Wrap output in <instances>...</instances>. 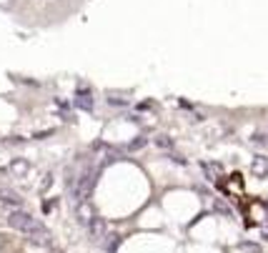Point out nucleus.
<instances>
[{"instance_id": "f257e3e1", "label": "nucleus", "mask_w": 268, "mask_h": 253, "mask_svg": "<svg viewBox=\"0 0 268 253\" xmlns=\"http://www.w3.org/2000/svg\"><path fill=\"white\" fill-rule=\"evenodd\" d=\"M8 223H10V228H16L23 236H28L33 243H40V246L50 243V233L46 231V226H43L38 218H33L31 213L20 211V208H16V211L8 213Z\"/></svg>"}, {"instance_id": "20e7f679", "label": "nucleus", "mask_w": 268, "mask_h": 253, "mask_svg": "<svg viewBox=\"0 0 268 253\" xmlns=\"http://www.w3.org/2000/svg\"><path fill=\"white\" fill-rule=\"evenodd\" d=\"M88 231H91V236L95 238V241H100V238H106V233H108V226H106V221L103 218H91V223H88Z\"/></svg>"}, {"instance_id": "423d86ee", "label": "nucleus", "mask_w": 268, "mask_h": 253, "mask_svg": "<svg viewBox=\"0 0 268 253\" xmlns=\"http://www.w3.org/2000/svg\"><path fill=\"white\" fill-rule=\"evenodd\" d=\"M160 151H173V138L171 136H156V141H153Z\"/></svg>"}, {"instance_id": "f03ea898", "label": "nucleus", "mask_w": 268, "mask_h": 253, "mask_svg": "<svg viewBox=\"0 0 268 253\" xmlns=\"http://www.w3.org/2000/svg\"><path fill=\"white\" fill-rule=\"evenodd\" d=\"M95 181H98V171H95V168H88V171H83V173L78 175L76 183H70V193H73V201H76V206L88 203Z\"/></svg>"}, {"instance_id": "39448f33", "label": "nucleus", "mask_w": 268, "mask_h": 253, "mask_svg": "<svg viewBox=\"0 0 268 253\" xmlns=\"http://www.w3.org/2000/svg\"><path fill=\"white\" fill-rule=\"evenodd\" d=\"M251 173L256 178H266L268 175V158L266 156H256L251 163Z\"/></svg>"}, {"instance_id": "1a4fd4ad", "label": "nucleus", "mask_w": 268, "mask_h": 253, "mask_svg": "<svg viewBox=\"0 0 268 253\" xmlns=\"http://www.w3.org/2000/svg\"><path fill=\"white\" fill-rule=\"evenodd\" d=\"M143 145H145V138H136V141L130 143V148H133V151H138V148H143Z\"/></svg>"}, {"instance_id": "6e6552de", "label": "nucleus", "mask_w": 268, "mask_h": 253, "mask_svg": "<svg viewBox=\"0 0 268 253\" xmlns=\"http://www.w3.org/2000/svg\"><path fill=\"white\" fill-rule=\"evenodd\" d=\"M10 171L18 173V175H23V173L28 171V163H25V160H13V163H10Z\"/></svg>"}, {"instance_id": "7ed1b4c3", "label": "nucleus", "mask_w": 268, "mask_h": 253, "mask_svg": "<svg viewBox=\"0 0 268 253\" xmlns=\"http://www.w3.org/2000/svg\"><path fill=\"white\" fill-rule=\"evenodd\" d=\"M0 203H5V206H10L13 211H16V208L23 206V198H20V193L10 190V188H0Z\"/></svg>"}, {"instance_id": "0eeeda50", "label": "nucleus", "mask_w": 268, "mask_h": 253, "mask_svg": "<svg viewBox=\"0 0 268 253\" xmlns=\"http://www.w3.org/2000/svg\"><path fill=\"white\" fill-rule=\"evenodd\" d=\"M76 106L83 108V111H91V108H93V98L88 95V93H80V95L76 98Z\"/></svg>"}]
</instances>
